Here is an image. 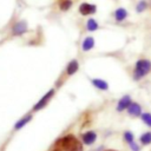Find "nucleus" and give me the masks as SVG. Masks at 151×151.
Instances as JSON below:
<instances>
[{"instance_id":"1","label":"nucleus","mask_w":151,"mask_h":151,"mask_svg":"<svg viewBox=\"0 0 151 151\" xmlns=\"http://www.w3.org/2000/svg\"><path fill=\"white\" fill-rule=\"evenodd\" d=\"M55 144L63 151H83V143L71 133L61 137Z\"/></svg>"},{"instance_id":"2","label":"nucleus","mask_w":151,"mask_h":151,"mask_svg":"<svg viewBox=\"0 0 151 151\" xmlns=\"http://www.w3.org/2000/svg\"><path fill=\"white\" fill-rule=\"evenodd\" d=\"M151 71V61L147 59H139L133 70V79L139 80Z\"/></svg>"},{"instance_id":"3","label":"nucleus","mask_w":151,"mask_h":151,"mask_svg":"<svg viewBox=\"0 0 151 151\" xmlns=\"http://www.w3.org/2000/svg\"><path fill=\"white\" fill-rule=\"evenodd\" d=\"M54 94H55V90H54V88H50V90L33 105L32 112H38V111H41L42 109H45V107L48 105V103L53 99Z\"/></svg>"},{"instance_id":"4","label":"nucleus","mask_w":151,"mask_h":151,"mask_svg":"<svg viewBox=\"0 0 151 151\" xmlns=\"http://www.w3.org/2000/svg\"><path fill=\"white\" fill-rule=\"evenodd\" d=\"M28 32V25L25 20H17L11 27L12 37H21Z\"/></svg>"},{"instance_id":"5","label":"nucleus","mask_w":151,"mask_h":151,"mask_svg":"<svg viewBox=\"0 0 151 151\" xmlns=\"http://www.w3.org/2000/svg\"><path fill=\"white\" fill-rule=\"evenodd\" d=\"M78 12L84 17L92 15L97 12V6L93 4H90V2H81L78 7Z\"/></svg>"},{"instance_id":"6","label":"nucleus","mask_w":151,"mask_h":151,"mask_svg":"<svg viewBox=\"0 0 151 151\" xmlns=\"http://www.w3.org/2000/svg\"><path fill=\"white\" fill-rule=\"evenodd\" d=\"M79 70V63L77 59H72L71 61H68V64L65 67V76L66 77H71L73 74H76Z\"/></svg>"},{"instance_id":"7","label":"nucleus","mask_w":151,"mask_h":151,"mask_svg":"<svg viewBox=\"0 0 151 151\" xmlns=\"http://www.w3.org/2000/svg\"><path fill=\"white\" fill-rule=\"evenodd\" d=\"M97 140V133L94 131H86L81 134V143L85 145H92Z\"/></svg>"},{"instance_id":"8","label":"nucleus","mask_w":151,"mask_h":151,"mask_svg":"<svg viewBox=\"0 0 151 151\" xmlns=\"http://www.w3.org/2000/svg\"><path fill=\"white\" fill-rule=\"evenodd\" d=\"M32 118H33V114H32V112H29V113H27V114H25L24 117H21L15 124H14V131H18V130H20V129H22L24 126H26L31 120H32Z\"/></svg>"},{"instance_id":"9","label":"nucleus","mask_w":151,"mask_h":151,"mask_svg":"<svg viewBox=\"0 0 151 151\" xmlns=\"http://www.w3.org/2000/svg\"><path fill=\"white\" fill-rule=\"evenodd\" d=\"M57 7L61 12H67L73 6V0H55Z\"/></svg>"},{"instance_id":"10","label":"nucleus","mask_w":151,"mask_h":151,"mask_svg":"<svg viewBox=\"0 0 151 151\" xmlns=\"http://www.w3.org/2000/svg\"><path fill=\"white\" fill-rule=\"evenodd\" d=\"M131 103H132V101H131L130 96H124L123 98H120V100H119L118 104H117V111L122 112V111L126 110Z\"/></svg>"},{"instance_id":"11","label":"nucleus","mask_w":151,"mask_h":151,"mask_svg":"<svg viewBox=\"0 0 151 151\" xmlns=\"http://www.w3.org/2000/svg\"><path fill=\"white\" fill-rule=\"evenodd\" d=\"M126 110H127V113L130 116H132V117H137V116H139L142 113V107L137 103H131Z\"/></svg>"},{"instance_id":"12","label":"nucleus","mask_w":151,"mask_h":151,"mask_svg":"<svg viewBox=\"0 0 151 151\" xmlns=\"http://www.w3.org/2000/svg\"><path fill=\"white\" fill-rule=\"evenodd\" d=\"M91 83H92V85H93L94 87H97L98 90H101V91L109 90V84H107L105 80H103V79L93 78V79H91Z\"/></svg>"},{"instance_id":"13","label":"nucleus","mask_w":151,"mask_h":151,"mask_svg":"<svg viewBox=\"0 0 151 151\" xmlns=\"http://www.w3.org/2000/svg\"><path fill=\"white\" fill-rule=\"evenodd\" d=\"M93 46H94V39H93L92 37H86V38L83 40V42H81V50H83L84 52L91 51V50L93 48Z\"/></svg>"},{"instance_id":"14","label":"nucleus","mask_w":151,"mask_h":151,"mask_svg":"<svg viewBox=\"0 0 151 151\" xmlns=\"http://www.w3.org/2000/svg\"><path fill=\"white\" fill-rule=\"evenodd\" d=\"M126 18H127V12H126L125 8L120 7V8H117V9L114 11V19H116L117 21H123V20H125Z\"/></svg>"},{"instance_id":"15","label":"nucleus","mask_w":151,"mask_h":151,"mask_svg":"<svg viewBox=\"0 0 151 151\" xmlns=\"http://www.w3.org/2000/svg\"><path fill=\"white\" fill-rule=\"evenodd\" d=\"M99 28V25H98V22H97V20L96 19H88L87 21H86V29L88 31V32H94V31H97Z\"/></svg>"},{"instance_id":"16","label":"nucleus","mask_w":151,"mask_h":151,"mask_svg":"<svg viewBox=\"0 0 151 151\" xmlns=\"http://www.w3.org/2000/svg\"><path fill=\"white\" fill-rule=\"evenodd\" d=\"M140 143L144 145L151 144V132H145L140 136Z\"/></svg>"},{"instance_id":"17","label":"nucleus","mask_w":151,"mask_h":151,"mask_svg":"<svg viewBox=\"0 0 151 151\" xmlns=\"http://www.w3.org/2000/svg\"><path fill=\"white\" fill-rule=\"evenodd\" d=\"M146 7H147V4H146V1L145 0H140L138 4H137V6H136V9H137V12H144L145 9H146Z\"/></svg>"},{"instance_id":"18","label":"nucleus","mask_w":151,"mask_h":151,"mask_svg":"<svg viewBox=\"0 0 151 151\" xmlns=\"http://www.w3.org/2000/svg\"><path fill=\"white\" fill-rule=\"evenodd\" d=\"M142 119L147 126H151V113H143Z\"/></svg>"},{"instance_id":"19","label":"nucleus","mask_w":151,"mask_h":151,"mask_svg":"<svg viewBox=\"0 0 151 151\" xmlns=\"http://www.w3.org/2000/svg\"><path fill=\"white\" fill-rule=\"evenodd\" d=\"M124 139L130 144V143H132L133 142V133L131 132V131H125L124 132Z\"/></svg>"},{"instance_id":"20","label":"nucleus","mask_w":151,"mask_h":151,"mask_svg":"<svg viewBox=\"0 0 151 151\" xmlns=\"http://www.w3.org/2000/svg\"><path fill=\"white\" fill-rule=\"evenodd\" d=\"M130 146H131V149H132L133 151H139V147H138L133 142H132V143H130Z\"/></svg>"},{"instance_id":"21","label":"nucleus","mask_w":151,"mask_h":151,"mask_svg":"<svg viewBox=\"0 0 151 151\" xmlns=\"http://www.w3.org/2000/svg\"><path fill=\"white\" fill-rule=\"evenodd\" d=\"M52 151H63V150H61L60 147H55V149H53Z\"/></svg>"},{"instance_id":"22","label":"nucleus","mask_w":151,"mask_h":151,"mask_svg":"<svg viewBox=\"0 0 151 151\" xmlns=\"http://www.w3.org/2000/svg\"><path fill=\"white\" fill-rule=\"evenodd\" d=\"M105 151H116V150H105Z\"/></svg>"}]
</instances>
